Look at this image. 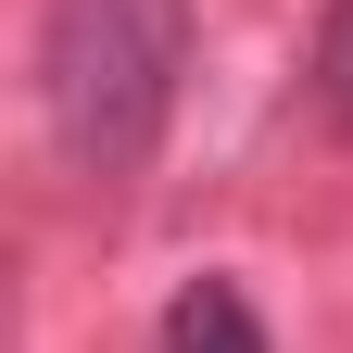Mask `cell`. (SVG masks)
<instances>
[{
	"label": "cell",
	"instance_id": "1",
	"mask_svg": "<svg viewBox=\"0 0 353 353\" xmlns=\"http://www.w3.org/2000/svg\"><path fill=\"white\" fill-rule=\"evenodd\" d=\"M190 76V0H51L38 26V88H51V139L76 176H139L176 126Z\"/></svg>",
	"mask_w": 353,
	"mask_h": 353
},
{
	"label": "cell",
	"instance_id": "2",
	"mask_svg": "<svg viewBox=\"0 0 353 353\" xmlns=\"http://www.w3.org/2000/svg\"><path fill=\"white\" fill-rule=\"evenodd\" d=\"M164 353H278V341H265V316H252L240 278H190L164 303Z\"/></svg>",
	"mask_w": 353,
	"mask_h": 353
},
{
	"label": "cell",
	"instance_id": "3",
	"mask_svg": "<svg viewBox=\"0 0 353 353\" xmlns=\"http://www.w3.org/2000/svg\"><path fill=\"white\" fill-rule=\"evenodd\" d=\"M316 114L353 139V0H328V26H316Z\"/></svg>",
	"mask_w": 353,
	"mask_h": 353
}]
</instances>
